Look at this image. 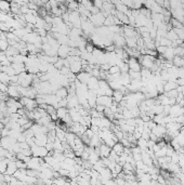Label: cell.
<instances>
[{"label": "cell", "instance_id": "7", "mask_svg": "<svg viewBox=\"0 0 184 185\" xmlns=\"http://www.w3.org/2000/svg\"><path fill=\"white\" fill-rule=\"evenodd\" d=\"M113 103V97H110V95H98L96 97V104L104 105L105 107H110Z\"/></svg>", "mask_w": 184, "mask_h": 185}, {"label": "cell", "instance_id": "13", "mask_svg": "<svg viewBox=\"0 0 184 185\" xmlns=\"http://www.w3.org/2000/svg\"><path fill=\"white\" fill-rule=\"evenodd\" d=\"M150 132H153V133L155 134V135H157L159 139H162L165 133H167V128H166V126H164V125H156V127H154Z\"/></svg>", "mask_w": 184, "mask_h": 185}, {"label": "cell", "instance_id": "42", "mask_svg": "<svg viewBox=\"0 0 184 185\" xmlns=\"http://www.w3.org/2000/svg\"><path fill=\"white\" fill-rule=\"evenodd\" d=\"M166 49H167V47L160 46V45H159L158 47H156V51H157V53L158 54H164L165 51H166Z\"/></svg>", "mask_w": 184, "mask_h": 185}, {"label": "cell", "instance_id": "25", "mask_svg": "<svg viewBox=\"0 0 184 185\" xmlns=\"http://www.w3.org/2000/svg\"><path fill=\"white\" fill-rule=\"evenodd\" d=\"M113 101L115 103H120V101L124 99V97H125V93L124 92H121L120 90H114V92H113Z\"/></svg>", "mask_w": 184, "mask_h": 185}, {"label": "cell", "instance_id": "37", "mask_svg": "<svg viewBox=\"0 0 184 185\" xmlns=\"http://www.w3.org/2000/svg\"><path fill=\"white\" fill-rule=\"evenodd\" d=\"M174 55H179V56L184 57V49L181 46H178L174 48Z\"/></svg>", "mask_w": 184, "mask_h": 185}, {"label": "cell", "instance_id": "3", "mask_svg": "<svg viewBox=\"0 0 184 185\" xmlns=\"http://www.w3.org/2000/svg\"><path fill=\"white\" fill-rule=\"evenodd\" d=\"M31 156H35V157L45 158V157L49 154V151L45 148V146L34 144L33 146H31Z\"/></svg>", "mask_w": 184, "mask_h": 185}, {"label": "cell", "instance_id": "30", "mask_svg": "<svg viewBox=\"0 0 184 185\" xmlns=\"http://www.w3.org/2000/svg\"><path fill=\"white\" fill-rule=\"evenodd\" d=\"M68 114V108L67 107H57V115L59 119H62L63 117Z\"/></svg>", "mask_w": 184, "mask_h": 185}, {"label": "cell", "instance_id": "35", "mask_svg": "<svg viewBox=\"0 0 184 185\" xmlns=\"http://www.w3.org/2000/svg\"><path fill=\"white\" fill-rule=\"evenodd\" d=\"M129 75H130L131 79H141L142 78L141 71H134L129 69Z\"/></svg>", "mask_w": 184, "mask_h": 185}, {"label": "cell", "instance_id": "22", "mask_svg": "<svg viewBox=\"0 0 184 185\" xmlns=\"http://www.w3.org/2000/svg\"><path fill=\"white\" fill-rule=\"evenodd\" d=\"M165 60L167 61H172V59L174 57V48L173 47H167L165 53L162 54Z\"/></svg>", "mask_w": 184, "mask_h": 185}, {"label": "cell", "instance_id": "31", "mask_svg": "<svg viewBox=\"0 0 184 185\" xmlns=\"http://www.w3.org/2000/svg\"><path fill=\"white\" fill-rule=\"evenodd\" d=\"M167 38L168 39H170L171 41H173V40H177L179 39V36L177 35V33L174 30H173V28L169 29L167 33Z\"/></svg>", "mask_w": 184, "mask_h": 185}, {"label": "cell", "instance_id": "50", "mask_svg": "<svg viewBox=\"0 0 184 185\" xmlns=\"http://www.w3.org/2000/svg\"><path fill=\"white\" fill-rule=\"evenodd\" d=\"M142 137H144L145 140H148L150 139V133L146 132V131H143L142 132Z\"/></svg>", "mask_w": 184, "mask_h": 185}, {"label": "cell", "instance_id": "20", "mask_svg": "<svg viewBox=\"0 0 184 185\" xmlns=\"http://www.w3.org/2000/svg\"><path fill=\"white\" fill-rule=\"evenodd\" d=\"M87 85H88V88L90 90H96V89L99 88V78L98 77H94V76H91L89 78L88 82H87Z\"/></svg>", "mask_w": 184, "mask_h": 185}, {"label": "cell", "instance_id": "4", "mask_svg": "<svg viewBox=\"0 0 184 185\" xmlns=\"http://www.w3.org/2000/svg\"><path fill=\"white\" fill-rule=\"evenodd\" d=\"M43 162H45V160H42V158H40V157L31 156V159H29L28 162H27V168L40 171V169H41V166H42Z\"/></svg>", "mask_w": 184, "mask_h": 185}, {"label": "cell", "instance_id": "51", "mask_svg": "<svg viewBox=\"0 0 184 185\" xmlns=\"http://www.w3.org/2000/svg\"><path fill=\"white\" fill-rule=\"evenodd\" d=\"M181 47H182V48H183V49H184V41H183V42H182V43H181Z\"/></svg>", "mask_w": 184, "mask_h": 185}, {"label": "cell", "instance_id": "49", "mask_svg": "<svg viewBox=\"0 0 184 185\" xmlns=\"http://www.w3.org/2000/svg\"><path fill=\"white\" fill-rule=\"evenodd\" d=\"M6 181H4V173L0 172V184H4Z\"/></svg>", "mask_w": 184, "mask_h": 185}, {"label": "cell", "instance_id": "24", "mask_svg": "<svg viewBox=\"0 0 184 185\" xmlns=\"http://www.w3.org/2000/svg\"><path fill=\"white\" fill-rule=\"evenodd\" d=\"M11 66L14 68L15 73L16 74H20L22 71H26V67H25V63H16V62H13L11 63Z\"/></svg>", "mask_w": 184, "mask_h": 185}, {"label": "cell", "instance_id": "39", "mask_svg": "<svg viewBox=\"0 0 184 185\" xmlns=\"http://www.w3.org/2000/svg\"><path fill=\"white\" fill-rule=\"evenodd\" d=\"M168 97H177L178 95V91H177V89H172V90H170L168 92H164Z\"/></svg>", "mask_w": 184, "mask_h": 185}, {"label": "cell", "instance_id": "46", "mask_svg": "<svg viewBox=\"0 0 184 185\" xmlns=\"http://www.w3.org/2000/svg\"><path fill=\"white\" fill-rule=\"evenodd\" d=\"M4 60H7V54H6V52H4V51H1V50H0V63L3 62Z\"/></svg>", "mask_w": 184, "mask_h": 185}, {"label": "cell", "instance_id": "40", "mask_svg": "<svg viewBox=\"0 0 184 185\" xmlns=\"http://www.w3.org/2000/svg\"><path fill=\"white\" fill-rule=\"evenodd\" d=\"M86 51L88 52V53H92L94 50V45L93 43H86Z\"/></svg>", "mask_w": 184, "mask_h": 185}, {"label": "cell", "instance_id": "11", "mask_svg": "<svg viewBox=\"0 0 184 185\" xmlns=\"http://www.w3.org/2000/svg\"><path fill=\"white\" fill-rule=\"evenodd\" d=\"M72 50V47H69L68 45H61L57 50V55L59 57H62V59H66V57L69 55Z\"/></svg>", "mask_w": 184, "mask_h": 185}, {"label": "cell", "instance_id": "19", "mask_svg": "<svg viewBox=\"0 0 184 185\" xmlns=\"http://www.w3.org/2000/svg\"><path fill=\"white\" fill-rule=\"evenodd\" d=\"M103 143V141H102V139L100 137V135L98 133H95L93 135V137H91L90 139V143H89V145L91 146V147H99L101 144Z\"/></svg>", "mask_w": 184, "mask_h": 185}, {"label": "cell", "instance_id": "10", "mask_svg": "<svg viewBox=\"0 0 184 185\" xmlns=\"http://www.w3.org/2000/svg\"><path fill=\"white\" fill-rule=\"evenodd\" d=\"M122 34L125 37H136V35L139 34L133 26L131 25H122Z\"/></svg>", "mask_w": 184, "mask_h": 185}, {"label": "cell", "instance_id": "53", "mask_svg": "<svg viewBox=\"0 0 184 185\" xmlns=\"http://www.w3.org/2000/svg\"><path fill=\"white\" fill-rule=\"evenodd\" d=\"M183 100H184V94H183Z\"/></svg>", "mask_w": 184, "mask_h": 185}, {"label": "cell", "instance_id": "17", "mask_svg": "<svg viewBox=\"0 0 184 185\" xmlns=\"http://www.w3.org/2000/svg\"><path fill=\"white\" fill-rule=\"evenodd\" d=\"M92 75L89 73V71H79L78 74L76 75V78L78 80H79L80 82H82V83H87L88 82V80H89V78L91 77Z\"/></svg>", "mask_w": 184, "mask_h": 185}, {"label": "cell", "instance_id": "18", "mask_svg": "<svg viewBox=\"0 0 184 185\" xmlns=\"http://www.w3.org/2000/svg\"><path fill=\"white\" fill-rule=\"evenodd\" d=\"M55 97H57V101L62 100V99H65V97H67L68 95V90L66 87H60L59 89H57V91L55 92Z\"/></svg>", "mask_w": 184, "mask_h": 185}, {"label": "cell", "instance_id": "15", "mask_svg": "<svg viewBox=\"0 0 184 185\" xmlns=\"http://www.w3.org/2000/svg\"><path fill=\"white\" fill-rule=\"evenodd\" d=\"M17 170H19V168H17L15 160H10V159H9L8 163H7L6 173L7 174H10V175H13V174H14Z\"/></svg>", "mask_w": 184, "mask_h": 185}, {"label": "cell", "instance_id": "34", "mask_svg": "<svg viewBox=\"0 0 184 185\" xmlns=\"http://www.w3.org/2000/svg\"><path fill=\"white\" fill-rule=\"evenodd\" d=\"M171 43L172 41L170 39H168L167 37H162L159 40V45L160 46H165V47H171Z\"/></svg>", "mask_w": 184, "mask_h": 185}, {"label": "cell", "instance_id": "32", "mask_svg": "<svg viewBox=\"0 0 184 185\" xmlns=\"http://www.w3.org/2000/svg\"><path fill=\"white\" fill-rule=\"evenodd\" d=\"M0 81L3 83H10V76L6 74L4 71H0Z\"/></svg>", "mask_w": 184, "mask_h": 185}, {"label": "cell", "instance_id": "26", "mask_svg": "<svg viewBox=\"0 0 184 185\" xmlns=\"http://www.w3.org/2000/svg\"><path fill=\"white\" fill-rule=\"evenodd\" d=\"M177 87H178V83H177L176 81L168 80V81H166L164 85V90H165V92H168V91H170V90H172V89H177Z\"/></svg>", "mask_w": 184, "mask_h": 185}, {"label": "cell", "instance_id": "2", "mask_svg": "<svg viewBox=\"0 0 184 185\" xmlns=\"http://www.w3.org/2000/svg\"><path fill=\"white\" fill-rule=\"evenodd\" d=\"M20 102L22 103V105L27 109V111H35L38 107V103H37L36 99H31V97H21Z\"/></svg>", "mask_w": 184, "mask_h": 185}, {"label": "cell", "instance_id": "41", "mask_svg": "<svg viewBox=\"0 0 184 185\" xmlns=\"http://www.w3.org/2000/svg\"><path fill=\"white\" fill-rule=\"evenodd\" d=\"M103 1H104V0H93V6H95L96 8H99L100 10H102Z\"/></svg>", "mask_w": 184, "mask_h": 185}, {"label": "cell", "instance_id": "45", "mask_svg": "<svg viewBox=\"0 0 184 185\" xmlns=\"http://www.w3.org/2000/svg\"><path fill=\"white\" fill-rule=\"evenodd\" d=\"M90 12H91V14H96V13L101 12V10H100L99 8H96L95 6H92V8L90 9Z\"/></svg>", "mask_w": 184, "mask_h": 185}, {"label": "cell", "instance_id": "44", "mask_svg": "<svg viewBox=\"0 0 184 185\" xmlns=\"http://www.w3.org/2000/svg\"><path fill=\"white\" fill-rule=\"evenodd\" d=\"M157 181H158L159 184H167V182H166V179L162 177V174H159V175H158V178H157Z\"/></svg>", "mask_w": 184, "mask_h": 185}, {"label": "cell", "instance_id": "47", "mask_svg": "<svg viewBox=\"0 0 184 185\" xmlns=\"http://www.w3.org/2000/svg\"><path fill=\"white\" fill-rule=\"evenodd\" d=\"M115 48H116L115 45H110V46L105 47V50L107 52H113V51H115Z\"/></svg>", "mask_w": 184, "mask_h": 185}, {"label": "cell", "instance_id": "28", "mask_svg": "<svg viewBox=\"0 0 184 185\" xmlns=\"http://www.w3.org/2000/svg\"><path fill=\"white\" fill-rule=\"evenodd\" d=\"M112 149L116 152L118 155H120V154H122V153H124V151H125V146L122 145V143L120 142V141H118V142L115 143V145L112 147Z\"/></svg>", "mask_w": 184, "mask_h": 185}, {"label": "cell", "instance_id": "36", "mask_svg": "<svg viewBox=\"0 0 184 185\" xmlns=\"http://www.w3.org/2000/svg\"><path fill=\"white\" fill-rule=\"evenodd\" d=\"M8 48H9L8 39H0V50L6 52V50Z\"/></svg>", "mask_w": 184, "mask_h": 185}, {"label": "cell", "instance_id": "48", "mask_svg": "<svg viewBox=\"0 0 184 185\" xmlns=\"http://www.w3.org/2000/svg\"><path fill=\"white\" fill-rule=\"evenodd\" d=\"M176 82L178 83L179 85H184V77H182V78H178V79L176 80Z\"/></svg>", "mask_w": 184, "mask_h": 185}, {"label": "cell", "instance_id": "23", "mask_svg": "<svg viewBox=\"0 0 184 185\" xmlns=\"http://www.w3.org/2000/svg\"><path fill=\"white\" fill-rule=\"evenodd\" d=\"M126 38V46L128 48H136L138 46V35L136 37H125Z\"/></svg>", "mask_w": 184, "mask_h": 185}, {"label": "cell", "instance_id": "38", "mask_svg": "<svg viewBox=\"0 0 184 185\" xmlns=\"http://www.w3.org/2000/svg\"><path fill=\"white\" fill-rule=\"evenodd\" d=\"M120 73V68L118 65H112L108 69V74H118Z\"/></svg>", "mask_w": 184, "mask_h": 185}, {"label": "cell", "instance_id": "33", "mask_svg": "<svg viewBox=\"0 0 184 185\" xmlns=\"http://www.w3.org/2000/svg\"><path fill=\"white\" fill-rule=\"evenodd\" d=\"M152 111H154V114H162L164 111V105L162 104H155V105L152 107Z\"/></svg>", "mask_w": 184, "mask_h": 185}, {"label": "cell", "instance_id": "52", "mask_svg": "<svg viewBox=\"0 0 184 185\" xmlns=\"http://www.w3.org/2000/svg\"><path fill=\"white\" fill-rule=\"evenodd\" d=\"M90 1H92V2H93V0H90Z\"/></svg>", "mask_w": 184, "mask_h": 185}, {"label": "cell", "instance_id": "16", "mask_svg": "<svg viewBox=\"0 0 184 185\" xmlns=\"http://www.w3.org/2000/svg\"><path fill=\"white\" fill-rule=\"evenodd\" d=\"M99 149H100V157L103 158V157L110 156V151H112V147L103 142L102 144L99 146Z\"/></svg>", "mask_w": 184, "mask_h": 185}, {"label": "cell", "instance_id": "27", "mask_svg": "<svg viewBox=\"0 0 184 185\" xmlns=\"http://www.w3.org/2000/svg\"><path fill=\"white\" fill-rule=\"evenodd\" d=\"M172 64L177 67H184V57L174 55V57L172 59Z\"/></svg>", "mask_w": 184, "mask_h": 185}, {"label": "cell", "instance_id": "12", "mask_svg": "<svg viewBox=\"0 0 184 185\" xmlns=\"http://www.w3.org/2000/svg\"><path fill=\"white\" fill-rule=\"evenodd\" d=\"M69 68L73 74H78L79 71H82V64H81V60H74L69 63Z\"/></svg>", "mask_w": 184, "mask_h": 185}, {"label": "cell", "instance_id": "29", "mask_svg": "<svg viewBox=\"0 0 184 185\" xmlns=\"http://www.w3.org/2000/svg\"><path fill=\"white\" fill-rule=\"evenodd\" d=\"M136 145L141 148V151H146L147 148V140H145L144 137H140L139 140H136Z\"/></svg>", "mask_w": 184, "mask_h": 185}, {"label": "cell", "instance_id": "6", "mask_svg": "<svg viewBox=\"0 0 184 185\" xmlns=\"http://www.w3.org/2000/svg\"><path fill=\"white\" fill-rule=\"evenodd\" d=\"M16 142H17V140L14 139V137H10V135L1 137V146H2L4 149H8V151H11V148L13 147V145H14Z\"/></svg>", "mask_w": 184, "mask_h": 185}, {"label": "cell", "instance_id": "9", "mask_svg": "<svg viewBox=\"0 0 184 185\" xmlns=\"http://www.w3.org/2000/svg\"><path fill=\"white\" fill-rule=\"evenodd\" d=\"M128 65H129V68L131 71H141V68H142V65L140 64L139 60L134 56H130L129 57V60H128Z\"/></svg>", "mask_w": 184, "mask_h": 185}, {"label": "cell", "instance_id": "14", "mask_svg": "<svg viewBox=\"0 0 184 185\" xmlns=\"http://www.w3.org/2000/svg\"><path fill=\"white\" fill-rule=\"evenodd\" d=\"M99 179L101 181H104V180H110L113 179V173H112V170L107 167H104L102 170L99 172Z\"/></svg>", "mask_w": 184, "mask_h": 185}, {"label": "cell", "instance_id": "1", "mask_svg": "<svg viewBox=\"0 0 184 185\" xmlns=\"http://www.w3.org/2000/svg\"><path fill=\"white\" fill-rule=\"evenodd\" d=\"M19 76V85L22 87H31L33 85V80H34V74H31L27 71H22L20 74H17Z\"/></svg>", "mask_w": 184, "mask_h": 185}, {"label": "cell", "instance_id": "21", "mask_svg": "<svg viewBox=\"0 0 184 185\" xmlns=\"http://www.w3.org/2000/svg\"><path fill=\"white\" fill-rule=\"evenodd\" d=\"M148 17L140 13L138 16L136 17V27H141V26H146Z\"/></svg>", "mask_w": 184, "mask_h": 185}, {"label": "cell", "instance_id": "8", "mask_svg": "<svg viewBox=\"0 0 184 185\" xmlns=\"http://www.w3.org/2000/svg\"><path fill=\"white\" fill-rule=\"evenodd\" d=\"M19 85V83H17ZM17 85H13V83H10L8 85V90H7V93L10 97H14V99H20L21 97V93L17 89Z\"/></svg>", "mask_w": 184, "mask_h": 185}, {"label": "cell", "instance_id": "5", "mask_svg": "<svg viewBox=\"0 0 184 185\" xmlns=\"http://www.w3.org/2000/svg\"><path fill=\"white\" fill-rule=\"evenodd\" d=\"M89 20L95 27L104 25V21H105V15L103 14L102 12H99L96 14H91V16L89 17Z\"/></svg>", "mask_w": 184, "mask_h": 185}, {"label": "cell", "instance_id": "43", "mask_svg": "<svg viewBox=\"0 0 184 185\" xmlns=\"http://www.w3.org/2000/svg\"><path fill=\"white\" fill-rule=\"evenodd\" d=\"M83 134H86V135H87V137H88L89 139H91V137H93V135H94V134H95V133H94V132L92 131V130H91L90 128H88V129H87V130H86V132H85V133H83Z\"/></svg>", "mask_w": 184, "mask_h": 185}]
</instances>
